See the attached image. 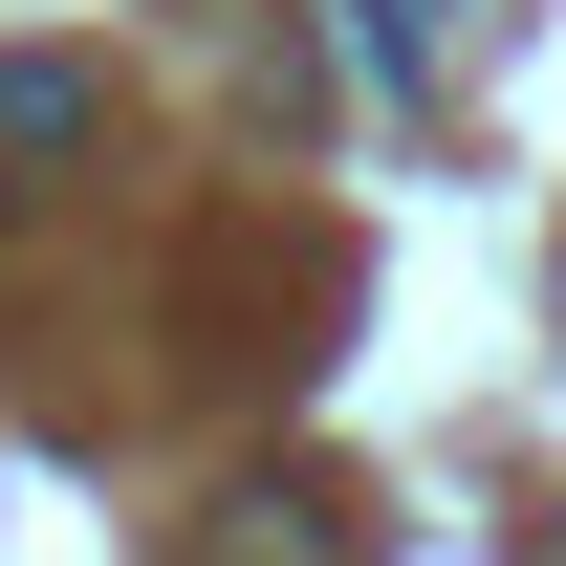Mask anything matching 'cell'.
I'll use <instances>...</instances> for the list:
<instances>
[{"mask_svg": "<svg viewBox=\"0 0 566 566\" xmlns=\"http://www.w3.org/2000/svg\"><path fill=\"white\" fill-rule=\"evenodd\" d=\"M66 132H87V87H66V66H0V153H66Z\"/></svg>", "mask_w": 566, "mask_h": 566, "instance_id": "cell-1", "label": "cell"}]
</instances>
